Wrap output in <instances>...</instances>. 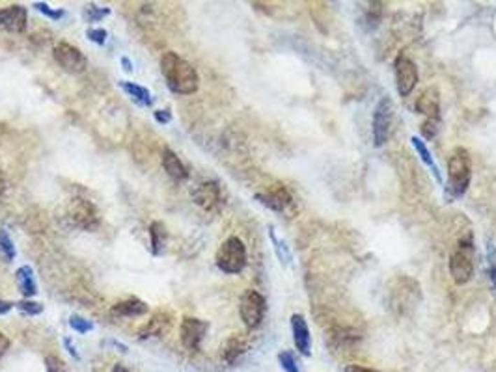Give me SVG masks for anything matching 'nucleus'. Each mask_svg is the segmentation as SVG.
Listing matches in <instances>:
<instances>
[{
  "label": "nucleus",
  "mask_w": 496,
  "mask_h": 372,
  "mask_svg": "<svg viewBox=\"0 0 496 372\" xmlns=\"http://www.w3.org/2000/svg\"><path fill=\"white\" fill-rule=\"evenodd\" d=\"M161 73L164 80H166L168 89L172 94L178 95H192L198 91V86H200V77H198V71H196L192 64L181 58L178 52L173 50H166L164 54L161 56Z\"/></svg>",
  "instance_id": "1"
},
{
  "label": "nucleus",
  "mask_w": 496,
  "mask_h": 372,
  "mask_svg": "<svg viewBox=\"0 0 496 372\" xmlns=\"http://www.w3.org/2000/svg\"><path fill=\"white\" fill-rule=\"evenodd\" d=\"M472 181V158L465 147H455L448 161V183L444 195L448 201L461 200Z\"/></svg>",
  "instance_id": "2"
},
{
  "label": "nucleus",
  "mask_w": 496,
  "mask_h": 372,
  "mask_svg": "<svg viewBox=\"0 0 496 372\" xmlns=\"http://www.w3.org/2000/svg\"><path fill=\"white\" fill-rule=\"evenodd\" d=\"M246 246L239 237H228L215 253V265L220 272L235 276L241 274L246 267Z\"/></svg>",
  "instance_id": "3"
},
{
  "label": "nucleus",
  "mask_w": 496,
  "mask_h": 372,
  "mask_svg": "<svg viewBox=\"0 0 496 372\" xmlns=\"http://www.w3.org/2000/svg\"><path fill=\"white\" fill-rule=\"evenodd\" d=\"M474 242H472V237H465L458 242L455 250L450 255V276L455 281V285H467L474 276Z\"/></svg>",
  "instance_id": "4"
},
{
  "label": "nucleus",
  "mask_w": 496,
  "mask_h": 372,
  "mask_svg": "<svg viewBox=\"0 0 496 372\" xmlns=\"http://www.w3.org/2000/svg\"><path fill=\"white\" fill-rule=\"evenodd\" d=\"M66 216L71 225L83 231H95L101 225L99 209L92 201L83 200V198H75L67 203Z\"/></svg>",
  "instance_id": "5"
},
{
  "label": "nucleus",
  "mask_w": 496,
  "mask_h": 372,
  "mask_svg": "<svg viewBox=\"0 0 496 372\" xmlns=\"http://www.w3.org/2000/svg\"><path fill=\"white\" fill-rule=\"evenodd\" d=\"M267 315V300L262 292L248 289L243 292L239 302V317L248 329H257Z\"/></svg>",
  "instance_id": "6"
},
{
  "label": "nucleus",
  "mask_w": 496,
  "mask_h": 372,
  "mask_svg": "<svg viewBox=\"0 0 496 372\" xmlns=\"http://www.w3.org/2000/svg\"><path fill=\"white\" fill-rule=\"evenodd\" d=\"M263 207H267L269 211L276 212V214H284V218H293V214L297 212L295 201L293 195L290 194V190L282 186V184H274L265 192H257L254 195Z\"/></svg>",
  "instance_id": "7"
},
{
  "label": "nucleus",
  "mask_w": 496,
  "mask_h": 372,
  "mask_svg": "<svg viewBox=\"0 0 496 372\" xmlns=\"http://www.w3.org/2000/svg\"><path fill=\"white\" fill-rule=\"evenodd\" d=\"M392 117H394V103H392L390 97H383L375 106L374 121H371L375 147H383L390 138Z\"/></svg>",
  "instance_id": "8"
},
{
  "label": "nucleus",
  "mask_w": 496,
  "mask_h": 372,
  "mask_svg": "<svg viewBox=\"0 0 496 372\" xmlns=\"http://www.w3.org/2000/svg\"><path fill=\"white\" fill-rule=\"evenodd\" d=\"M52 58L64 71L71 73V75H80L88 67V58L83 50L75 45L66 43V41H62L52 49Z\"/></svg>",
  "instance_id": "9"
},
{
  "label": "nucleus",
  "mask_w": 496,
  "mask_h": 372,
  "mask_svg": "<svg viewBox=\"0 0 496 372\" xmlns=\"http://www.w3.org/2000/svg\"><path fill=\"white\" fill-rule=\"evenodd\" d=\"M394 75H396V88L399 97H407L413 94L420 80L418 67L409 56L397 54L394 60Z\"/></svg>",
  "instance_id": "10"
},
{
  "label": "nucleus",
  "mask_w": 496,
  "mask_h": 372,
  "mask_svg": "<svg viewBox=\"0 0 496 372\" xmlns=\"http://www.w3.org/2000/svg\"><path fill=\"white\" fill-rule=\"evenodd\" d=\"M207 332H209V324L206 320L194 317H185L179 324V341L183 345L185 350L198 352L201 343L206 339Z\"/></svg>",
  "instance_id": "11"
},
{
  "label": "nucleus",
  "mask_w": 496,
  "mask_h": 372,
  "mask_svg": "<svg viewBox=\"0 0 496 372\" xmlns=\"http://www.w3.org/2000/svg\"><path fill=\"white\" fill-rule=\"evenodd\" d=\"M190 198L206 212H217L224 203L222 188L217 181H204L196 184V188L190 192Z\"/></svg>",
  "instance_id": "12"
},
{
  "label": "nucleus",
  "mask_w": 496,
  "mask_h": 372,
  "mask_svg": "<svg viewBox=\"0 0 496 372\" xmlns=\"http://www.w3.org/2000/svg\"><path fill=\"white\" fill-rule=\"evenodd\" d=\"M291 334H293V343H295L297 352L304 357L312 356V334H310V326H308L306 318L301 313H293L291 315Z\"/></svg>",
  "instance_id": "13"
},
{
  "label": "nucleus",
  "mask_w": 496,
  "mask_h": 372,
  "mask_svg": "<svg viewBox=\"0 0 496 372\" xmlns=\"http://www.w3.org/2000/svg\"><path fill=\"white\" fill-rule=\"evenodd\" d=\"M28 11L24 6L13 4L0 10V28L10 34H22L27 30Z\"/></svg>",
  "instance_id": "14"
},
{
  "label": "nucleus",
  "mask_w": 496,
  "mask_h": 372,
  "mask_svg": "<svg viewBox=\"0 0 496 372\" xmlns=\"http://www.w3.org/2000/svg\"><path fill=\"white\" fill-rule=\"evenodd\" d=\"M414 108H416L418 114L425 116V119H441V97H439V89H424V91L420 94L418 99H416Z\"/></svg>",
  "instance_id": "15"
},
{
  "label": "nucleus",
  "mask_w": 496,
  "mask_h": 372,
  "mask_svg": "<svg viewBox=\"0 0 496 372\" xmlns=\"http://www.w3.org/2000/svg\"><path fill=\"white\" fill-rule=\"evenodd\" d=\"M170 326H172V317H170V313L166 311L155 313V315L151 317V320H148V322L139 329V339L146 341V339H153V337H162V335L166 334L168 329H170Z\"/></svg>",
  "instance_id": "16"
},
{
  "label": "nucleus",
  "mask_w": 496,
  "mask_h": 372,
  "mask_svg": "<svg viewBox=\"0 0 496 372\" xmlns=\"http://www.w3.org/2000/svg\"><path fill=\"white\" fill-rule=\"evenodd\" d=\"M161 162L168 177L173 179L176 183H183V181L189 179V170H187L183 161H181L170 147H164V149H162Z\"/></svg>",
  "instance_id": "17"
},
{
  "label": "nucleus",
  "mask_w": 496,
  "mask_h": 372,
  "mask_svg": "<svg viewBox=\"0 0 496 372\" xmlns=\"http://www.w3.org/2000/svg\"><path fill=\"white\" fill-rule=\"evenodd\" d=\"M112 317L118 318H136V317H144L150 313V306L142 302L140 298H127V300L118 302L114 304L111 309Z\"/></svg>",
  "instance_id": "18"
},
{
  "label": "nucleus",
  "mask_w": 496,
  "mask_h": 372,
  "mask_svg": "<svg viewBox=\"0 0 496 372\" xmlns=\"http://www.w3.org/2000/svg\"><path fill=\"white\" fill-rule=\"evenodd\" d=\"M248 350V343L243 335H232L229 339L224 341V345L220 346V359L226 365H234L243 354H246Z\"/></svg>",
  "instance_id": "19"
},
{
  "label": "nucleus",
  "mask_w": 496,
  "mask_h": 372,
  "mask_svg": "<svg viewBox=\"0 0 496 372\" xmlns=\"http://www.w3.org/2000/svg\"><path fill=\"white\" fill-rule=\"evenodd\" d=\"M15 283H17V289H19V292H21L24 300H32L34 296L38 295V283H36V278H34L32 267L22 265V267L17 268Z\"/></svg>",
  "instance_id": "20"
},
{
  "label": "nucleus",
  "mask_w": 496,
  "mask_h": 372,
  "mask_svg": "<svg viewBox=\"0 0 496 372\" xmlns=\"http://www.w3.org/2000/svg\"><path fill=\"white\" fill-rule=\"evenodd\" d=\"M411 144H413L414 151L418 153L420 161L424 162L425 166L430 168L431 175L437 179V183L442 184V175H441V170H439V166H437L435 158H433V153L430 151V147H427V144L424 142V138H420V136H413L411 138Z\"/></svg>",
  "instance_id": "21"
},
{
  "label": "nucleus",
  "mask_w": 496,
  "mask_h": 372,
  "mask_svg": "<svg viewBox=\"0 0 496 372\" xmlns=\"http://www.w3.org/2000/svg\"><path fill=\"white\" fill-rule=\"evenodd\" d=\"M120 88H122L125 94H127V97L133 101L134 105L144 106V108H148V106L153 105V97H151L150 89L144 88V86H140V84H134V82H129V80H120Z\"/></svg>",
  "instance_id": "22"
},
{
  "label": "nucleus",
  "mask_w": 496,
  "mask_h": 372,
  "mask_svg": "<svg viewBox=\"0 0 496 372\" xmlns=\"http://www.w3.org/2000/svg\"><path fill=\"white\" fill-rule=\"evenodd\" d=\"M150 246H151V253L153 255H161L164 248H166L168 242V231L166 225L162 222H151L150 225Z\"/></svg>",
  "instance_id": "23"
},
{
  "label": "nucleus",
  "mask_w": 496,
  "mask_h": 372,
  "mask_svg": "<svg viewBox=\"0 0 496 372\" xmlns=\"http://www.w3.org/2000/svg\"><path fill=\"white\" fill-rule=\"evenodd\" d=\"M269 239L273 242V250L274 253H276V257H278L280 265H282V267H290L291 262H293V253H291L288 242H285L284 239H280L276 229H274L273 225H269Z\"/></svg>",
  "instance_id": "24"
},
{
  "label": "nucleus",
  "mask_w": 496,
  "mask_h": 372,
  "mask_svg": "<svg viewBox=\"0 0 496 372\" xmlns=\"http://www.w3.org/2000/svg\"><path fill=\"white\" fill-rule=\"evenodd\" d=\"M111 15V8H101L97 4H86L83 8V19L86 22H97Z\"/></svg>",
  "instance_id": "25"
},
{
  "label": "nucleus",
  "mask_w": 496,
  "mask_h": 372,
  "mask_svg": "<svg viewBox=\"0 0 496 372\" xmlns=\"http://www.w3.org/2000/svg\"><path fill=\"white\" fill-rule=\"evenodd\" d=\"M0 253H2L6 262H11L15 259V246H13V240L10 239L6 229H0Z\"/></svg>",
  "instance_id": "26"
},
{
  "label": "nucleus",
  "mask_w": 496,
  "mask_h": 372,
  "mask_svg": "<svg viewBox=\"0 0 496 372\" xmlns=\"http://www.w3.org/2000/svg\"><path fill=\"white\" fill-rule=\"evenodd\" d=\"M278 363H280V369H282L284 372H301L299 362H297V357L293 352H290V350L280 352Z\"/></svg>",
  "instance_id": "27"
},
{
  "label": "nucleus",
  "mask_w": 496,
  "mask_h": 372,
  "mask_svg": "<svg viewBox=\"0 0 496 372\" xmlns=\"http://www.w3.org/2000/svg\"><path fill=\"white\" fill-rule=\"evenodd\" d=\"M69 328H71L73 332H77V334L83 335L94 329V322L88 320V318L80 317V315H71V317H69Z\"/></svg>",
  "instance_id": "28"
},
{
  "label": "nucleus",
  "mask_w": 496,
  "mask_h": 372,
  "mask_svg": "<svg viewBox=\"0 0 496 372\" xmlns=\"http://www.w3.org/2000/svg\"><path fill=\"white\" fill-rule=\"evenodd\" d=\"M15 307L21 313L28 315V317H38V315L43 313V306H41V304H38V302L34 300H24V298H22L21 302H17Z\"/></svg>",
  "instance_id": "29"
},
{
  "label": "nucleus",
  "mask_w": 496,
  "mask_h": 372,
  "mask_svg": "<svg viewBox=\"0 0 496 372\" xmlns=\"http://www.w3.org/2000/svg\"><path fill=\"white\" fill-rule=\"evenodd\" d=\"M487 272H489V279L496 295V250L493 244L487 246Z\"/></svg>",
  "instance_id": "30"
},
{
  "label": "nucleus",
  "mask_w": 496,
  "mask_h": 372,
  "mask_svg": "<svg viewBox=\"0 0 496 372\" xmlns=\"http://www.w3.org/2000/svg\"><path fill=\"white\" fill-rule=\"evenodd\" d=\"M34 8H36V11H39V13H43L45 17L52 19V21H60L62 17L66 15V11L55 10V8H50L47 2H34Z\"/></svg>",
  "instance_id": "31"
},
{
  "label": "nucleus",
  "mask_w": 496,
  "mask_h": 372,
  "mask_svg": "<svg viewBox=\"0 0 496 372\" xmlns=\"http://www.w3.org/2000/svg\"><path fill=\"white\" fill-rule=\"evenodd\" d=\"M43 365H45V372H67V367H66V363H64V359L58 356H52V354L45 356Z\"/></svg>",
  "instance_id": "32"
},
{
  "label": "nucleus",
  "mask_w": 496,
  "mask_h": 372,
  "mask_svg": "<svg viewBox=\"0 0 496 372\" xmlns=\"http://www.w3.org/2000/svg\"><path fill=\"white\" fill-rule=\"evenodd\" d=\"M106 36H108V34H106V30H103V28H88V30H86V38H88L92 43L101 45V47L106 43Z\"/></svg>",
  "instance_id": "33"
},
{
  "label": "nucleus",
  "mask_w": 496,
  "mask_h": 372,
  "mask_svg": "<svg viewBox=\"0 0 496 372\" xmlns=\"http://www.w3.org/2000/svg\"><path fill=\"white\" fill-rule=\"evenodd\" d=\"M439 125H441V119H425L424 125H422V136L424 138H433L439 131Z\"/></svg>",
  "instance_id": "34"
},
{
  "label": "nucleus",
  "mask_w": 496,
  "mask_h": 372,
  "mask_svg": "<svg viewBox=\"0 0 496 372\" xmlns=\"http://www.w3.org/2000/svg\"><path fill=\"white\" fill-rule=\"evenodd\" d=\"M153 117H155L157 123H161V125H168V123L172 121V112L168 110V108H164V110H155L153 112Z\"/></svg>",
  "instance_id": "35"
},
{
  "label": "nucleus",
  "mask_w": 496,
  "mask_h": 372,
  "mask_svg": "<svg viewBox=\"0 0 496 372\" xmlns=\"http://www.w3.org/2000/svg\"><path fill=\"white\" fill-rule=\"evenodd\" d=\"M64 346H66L67 354H69L75 362H80V354H78L77 346H75V343H73L69 337H64Z\"/></svg>",
  "instance_id": "36"
},
{
  "label": "nucleus",
  "mask_w": 496,
  "mask_h": 372,
  "mask_svg": "<svg viewBox=\"0 0 496 372\" xmlns=\"http://www.w3.org/2000/svg\"><path fill=\"white\" fill-rule=\"evenodd\" d=\"M8 350H10V339L0 332V357H4Z\"/></svg>",
  "instance_id": "37"
},
{
  "label": "nucleus",
  "mask_w": 496,
  "mask_h": 372,
  "mask_svg": "<svg viewBox=\"0 0 496 372\" xmlns=\"http://www.w3.org/2000/svg\"><path fill=\"white\" fill-rule=\"evenodd\" d=\"M343 372H381V371H375V369H369V367H360V365H347Z\"/></svg>",
  "instance_id": "38"
},
{
  "label": "nucleus",
  "mask_w": 496,
  "mask_h": 372,
  "mask_svg": "<svg viewBox=\"0 0 496 372\" xmlns=\"http://www.w3.org/2000/svg\"><path fill=\"white\" fill-rule=\"evenodd\" d=\"M120 64H122L123 71H125V73H133V69H134V67H133V61L129 60L127 56H122V58H120Z\"/></svg>",
  "instance_id": "39"
},
{
  "label": "nucleus",
  "mask_w": 496,
  "mask_h": 372,
  "mask_svg": "<svg viewBox=\"0 0 496 372\" xmlns=\"http://www.w3.org/2000/svg\"><path fill=\"white\" fill-rule=\"evenodd\" d=\"M106 345L114 346V348H118V350L122 352V354H127V352H129V348H127V346L123 345V343H120V341H114V339H111V341H108V343H106Z\"/></svg>",
  "instance_id": "40"
},
{
  "label": "nucleus",
  "mask_w": 496,
  "mask_h": 372,
  "mask_svg": "<svg viewBox=\"0 0 496 372\" xmlns=\"http://www.w3.org/2000/svg\"><path fill=\"white\" fill-rule=\"evenodd\" d=\"M15 306V304H11V302H6V300H0V315H6V313L11 311V307Z\"/></svg>",
  "instance_id": "41"
},
{
  "label": "nucleus",
  "mask_w": 496,
  "mask_h": 372,
  "mask_svg": "<svg viewBox=\"0 0 496 372\" xmlns=\"http://www.w3.org/2000/svg\"><path fill=\"white\" fill-rule=\"evenodd\" d=\"M6 192V177H4V172H2V168H0V198L4 195Z\"/></svg>",
  "instance_id": "42"
},
{
  "label": "nucleus",
  "mask_w": 496,
  "mask_h": 372,
  "mask_svg": "<svg viewBox=\"0 0 496 372\" xmlns=\"http://www.w3.org/2000/svg\"><path fill=\"white\" fill-rule=\"evenodd\" d=\"M111 372H131L125 365H122V363H116V365H112V371Z\"/></svg>",
  "instance_id": "43"
}]
</instances>
